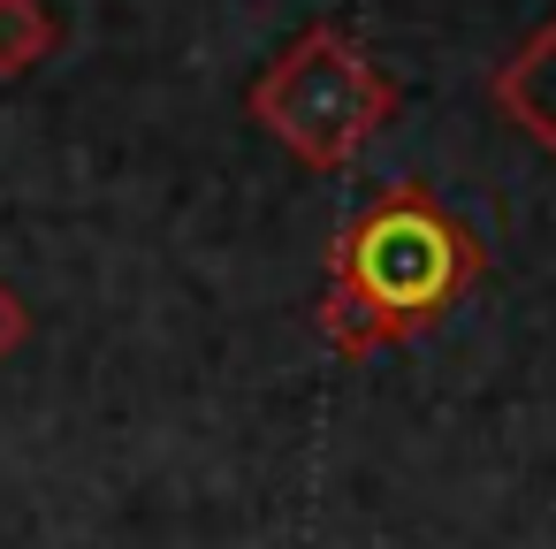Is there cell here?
<instances>
[{"label": "cell", "instance_id": "5b68a950", "mask_svg": "<svg viewBox=\"0 0 556 549\" xmlns=\"http://www.w3.org/2000/svg\"><path fill=\"white\" fill-rule=\"evenodd\" d=\"M31 344V305H24V290L0 275V359H16Z\"/></svg>", "mask_w": 556, "mask_h": 549}, {"label": "cell", "instance_id": "3957f363", "mask_svg": "<svg viewBox=\"0 0 556 549\" xmlns=\"http://www.w3.org/2000/svg\"><path fill=\"white\" fill-rule=\"evenodd\" d=\"M488 100H495V115H503L510 130H526V138L556 161V16L533 24V32L510 47V62L488 70Z\"/></svg>", "mask_w": 556, "mask_h": 549}, {"label": "cell", "instance_id": "7a4b0ae2", "mask_svg": "<svg viewBox=\"0 0 556 549\" xmlns=\"http://www.w3.org/2000/svg\"><path fill=\"white\" fill-rule=\"evenodd\" d=\"M404 85L343 32V24H305L244 92V115L313 176H343L381 123H396Z\"/></svg>", "mask_w": 556, "mask_h": 549}, {"label": "cell", "instance_id": "6da1fadb", "mask_svg": "<svg viewBox=\"0 0 556 549\" xmlns=\"http://www.w3.org/2000/svg\"><path fill=\"white\" fill-rule=\"evenodd\" d=\"M480 275H488L480 229L457 222L427 184H389L336 229L313 328L336 359H374L450 321Z\"/></svg>", "mask_w": 556, "mask_h": 549}, {"label": "cell", "instance_id": "277c9868", "mask_svg": "<svg viewBox=\"0 0 556 549\" xmlns=\"http://www.w3.org/2000/svg\"><path fill=\"white\" fill-rule=\"evenodd\" d=\"M54 47H62V24L47 0H0V85L31 77Z\"/></svg>", "mask_w": 556, "mask_h": 549}]
</instances>
